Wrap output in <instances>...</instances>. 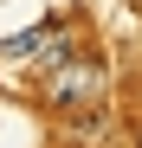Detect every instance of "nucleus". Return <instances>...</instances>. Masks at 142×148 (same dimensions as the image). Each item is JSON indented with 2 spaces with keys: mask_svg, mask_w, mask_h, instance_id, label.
<instances>
[{
  "mask_svg": "<svg viewBox=\"0 0 142 148\" xmlns=\"http://www.w3.org/2000/svg\"><path fill=\"white\" fill-rule=\"evenodd\" d=\"M136 148H142V135H136Z\"/></svg>",
  "mask_w": 142,
  "mask_h": 148,
  "instance_id": "nucleus-3",
  "label": "nucleus"
},
{
  "mask_svg": "<svg viewBox=\"0 0 142 148\" xmlns=\"http://www.w3.org/2000/svg\"><path fill=\"white\" fill-rule=\"evenodd\" d=\"M97 84H103L97 64H58V77H52V103L71 110V103H84V97H97Z\"/></svg>",
  "mask_w": 142,
  "mask_h": 148,
  "instance_id": "nucleus-1",
  "label": "nucleus"
},
{
  "mask_svg": "<svg viewBox=\"0 0 142 148\" xmlns=\"http://www.w3.org/2000/svg\"><path fill=\"white\" fill-rule=\"evenodd\" d=\"M52 32H58V19H52V26H39V32H19V39H7V45H0V58H7V64H19V58H26V64H32V58L45 52V39H52Z\"/></svg>",
  "mask_w": 142,
  "mask_h": 148,
  "instance_id": "nucleus-2",
  "label": "nucleus"
}]
</instances>
